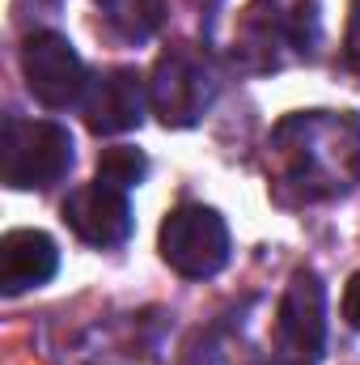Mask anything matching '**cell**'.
Segmentation results:
<instances>
[{
  "mask_svg": "<svg viewBox=\"0 0 360 365\" xmlns=\"http://www.w3.org/2000/svg\"><path fill=\"white\" fill-rule=\"evenodd\" d=\"M344 319H348V327L360 331V272L352 276L348 289H344Z\"/></svg>",
  "mask_w": 360,
  "mask_h": 365,
  "instance_id": "cell-13",
  "label": "cell"
},
{
  "mask_svg": "<svg viewBox=\"0 0 360 365\" xmlns=\"http://www.w3.org/2000/svg\"><path fill=\"white\" fill-rule=\"evenodd\" d=\"M64 225H68L81 242H90V247H119V242H127V234H132V204H127V191L106 187V182L77 187V191L64 200Z\"/></svg>",
  "mask_w": 360,
  "mask_h": 365,
  "instance_id": "cell-8",
  "label": "cell"
},
{
  "mask_svg": "<svg viewBox=\"0 0 360 365\" xmlns=\"http://www.w3.org/2000/svg\"><path fill=\"white\" fill-rule=\"evenodd\" d=\"M102 9V21L123 43H144L166 21V0H93Z\"/></svg>",
  "mask_w": 360,
  "mask_h": 365,
  "instance_id": "cell-10",
  "label": "cell"
},
{
  "mask_svg": "<svg viewBox=\"0 0 360 365\" xmlns=\"http://www.w3.org/2000/svg\"><path fill=\"white\" fill-rule=\"evenodd\" d=\"M344 64L360 77V0L348 4V26H344Z\"/></svg>",
  "mask_w": 360,
  "mask_h": 365,
  "instance_id": "cell-12",
  "label": "cell"
},
{
  "mask_svg": "<svg viewBox=\"0 0 360 365\" xmlns=\"http://www.w3.org/2000/svg\"><path fill=\"white\" fill-rule=\"evenodd\" d=\"M144 175H149V158L132 145H110L97 153V182H106V187L132 191L144 182Z\"/></svg>",
  "mask_w": 360,
  "mask_h": 365,
  "instance_id": "cell-11",
  "label": "cell"
},
{
  "mask_svg": "<svg viewBox=\"0 0 360 365\" xmlns=\"http://www.w3.org/2000/svg\"><path fill=\"white\" fill-rule=\"evenodd\" d=\"M144 102H149V93H144L140 73L106 68V73L90 77L85 98H81V115H85V128L93 136H119V132L140 128Z\"/></svg>",
  "mask_w": 360,
  "mask_h": 365,
  "instance_id": "cell-7",
  "label": "cell"
},
{
  "mask_svg": "<svg viewBox=\"0 0 360 365\" xmlns=\"http://www.w3.org/2000/svg\"><path fill=\"white\" fill-rule=\"evenodd\" d=\"M73 170V136L51 119H4L0 175L13 191H47Z\"/></svg>",
  "mask_w": 360,
  "mask_h": 365,
  "instance_id": "cell-3",
  "label": "cell"
},
{
  "mask_svg": "<svg viewBox=\"0 0 360 365\" xmlns=\"http://www.w3.org/2000/svg\"><path fill=\"white\" fill-rule=\"evenodd\" d=\"M271 191L280 204H322L360 179V119L301 110L275 123L268 145Z\"/></svg>",
  "mask_w": 360,
  "mask_h": 365,
  "instance_id": "cell-1",
  "label": "cell"
},
{
  "mask_svg": "<svg viewBox=\"0 0 360 365\" xmlns=\"http://www.w3.org/2000/svg\"><path fill=\"white\" fill-rule=\"evenodd\" d=\"M275 331H280V344L292 361L314 365L327 349V289L318 272L309 268H297L284 297H280V310H275Z\"/></svg>",
  "mask_w": 360,
  "mask_h": 365,
  "instance_id": "cell-6",
  "label": "cell"
},
{
  "mask_svg": "<svg viewBox=\"0 0 360 365\" xmlns=\"http://www.w3.org/2000/svg\"><path fill=\"white\" fill-rule=\"evenodd\" d=\"M162 259L186 280H208L229 264V225L208 204H179L157 234Z\"/></svg>",
  "mask_w": 360,
  "mask_h": 365,
  "instance_id": "cell-4",
  "label": "cell"
},
{
  "mask_svg": "<svg viewBox=\"0 0 360 365\" xmlns=\"http://www.w3.org/2000/svg\"><path fill=\"white\" fill-rule=\"evenodd\" d=\"M60 272V247L43 230H9L0 238V289L9 297L47 284Z\"/></svg>",
  "mask_w": 360,
  "mask_h": 365,
  "instance_id": "cell-9",
  "label": "cell"
},
{
  "mask_svg": "<svg viewBox=\"0 0 360 365\" xmlns=\"http://www.w3.org/2000/svg\"><path fill=\"white\" fill-rule=\"evenodd\" d=\"M216 93H221L216 68L199 47L174 43L157 56L149 77V106L166 128H195L212 110Z\"/></svg>",
  "mask_w": 360,
  "mask_h": 365,
  "instance_id": "cell-2",
  "label": "cell"
},
{
  "mask_svg": "<svg viewBox=\"0 0 360 365\" xmlns=\"http://www.w3.org/2000/svg\"><path fill=\"white\" fill-rule=\"evenodd\" d=\"M21 77H26V90L47 110H64V106L81 102L85 86H90L77 47L55 30H34L21 43Z\"/></svg>",
  "mask_w": 360,
  "mask_h": 365,
  "instance_id": "cell-5",
  "label": "cell"
},
{
  "mask_svg": "<svg viewBox=\"0 0 360 365\" xmlns=\"http://www.w3.org/2000/svg\"><path fill=\"white\" fill-rule=\"evenodd\" d=\"M284 365H305V361H284Z\"/></svg>",
  "mask_w": 360,
  "mask_h": 365,
  "instance_id": "cell-14",
  "label": "cell"
}]
</instances>
